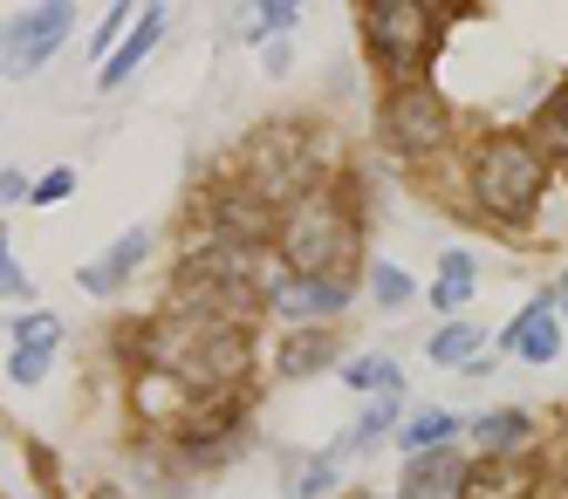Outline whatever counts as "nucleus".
<instances>
[{
  "label": "nucleus",
  "instance_id": "f257e3e1",
  "mask_svg": "<svg viewBox=\"0 0 568 499\" xmlns=\"http://www.w3.org/2000/svg\"><path fill=\"white\" fill-rule=\"evenodd\" d=\"M473 192H479V205L494 220H527L541 205V192H548L541 144L520 138V131H494L479 144V157H473Z\"/></svg>",
  "mask_w": 568,
  "mask_h": 499
},
{
  "label": "nucleus",
  "instance_id": "f03ea898",
  "mask_svg": "<svg viewBox=\"0 0 568 499\" xmlns=\"http://www.w3.org/2000/svg\"><path fill=\"white\" fill-rule=\"evenodd\" d=\"M349 254H356V220L336 192H308L288 205V220H281V261L302 281H329Z\"/></svg>",
  "mask_w": 568,
  "mask_h": 499
},
{
  "label": "nucleus",
  "instance_id": "7ed1b4c3",
  "mask_svg": "<svg viewBox=\"0 0 568 499\" xmlns=\"http://www.w3.org/2000/svg\"><path fill=\"white\" fill-rule=\"evenodd\" d=\"M363 34H371L377 69H390V75H404V82L432 62V41H438L432 14L412 8V0H384V8H371V14H363Z\"/></svg>",
  "mask_w": 568,
  "mask_h": 499
},
{
  "label": "nucleus",
  "instance_id": "20e7f679",
  "mask_svg": "<svg viewBox=\"0 0 568 499\" xmlns=\"http://www.w3.org/2000/svg\"><path fill=\"white\" fill-rule=\"evenodd\" d=\"M75 28L69 0H42V8H21L0 21V75H34Z\"/></svg>",
  "mask_w": 568,
  "mask_h": 499
},
{
  "label": "nucleus",
  "instance_id": "39448f33",
  "mask_svg": "<svg viewBox=\"0 0 568 499\" xmlns=\"http://www.w3.org/2000/svg\"><path fill=\"white\" fill-rule=\"evenodd\" d=\"M384 131L397 151H438L445 144V103L425 82H404V90L384 103Z\"/></svg>",
  "mask_w": 568,
  "mask_h": 499
},
{
  "label": "nucleus",
  "instance_id": "423d86ee",
  "mask_svg": "<svg viewBox=\"0 0 568 499\" xmlns=\"http://www.w3.org/2000/svg\"><path fill=\"white\" fill-rule=\"evenodd\" d=\"M349 295H356V287L343 281V274H329V281H274V315H288V322H308V315H343L349 308Z\"/></svg>",
  "mask_w": 568,
  "mask_h": 499
},
{
  "label": "nucleus",
  "instance_id": "0eeeda50",
  "mask_svg": "<svg viewBox=\"0 0 568 499\" xmlns=\"http://www.w3.org/2000/svg\"><path fill=\"white\" fill-rule=\"evenodd\" d=\"M500 349H514V356H527V363H555V356H561V328H555V295L527 302V308L514 315V328L500 336Z\"/></svg>",
  "mask_w": 568,
  "mask_h": 499
},
{
  "label": "nucleus",
  "instance_id": "6e6552de",
  "mask_svg": "<svg viewBox=\"0 0 568 499\" xmlns=\"http://www.w3.org/2000/svg\"><path fill=\"white\" fill-rule=\"evenodd\" d=\"M397 499H466V459L459 451H425V459L404 466Z\"/></svg>",
  "mask_w": 568,
  "mask_h": 499
},
{
  "label": "nucleus",
  "instance_id": "1a4fd4ad",
  "mask_svg": "<svg viewBox=\"0 0 568 499\" xmlns=\"http://www.w3.org/2000/svg\"><path fill=\"white\" fill-rule=\"evenodd\" d=\"M144 254H151V233L138 226V233L116 240L110 254H97V261L83 267V287H90V295H110V287H124V281H131V267H144Z\"/></svg>",
  "mask_w": 568,
  "mask_h": 499
},
{
  "label": "nucleus",
  "instance_id": "9d476101",
  "mask_svg": "<svg viewBox=\"0 0 568 499\" xmlns=\"http://www.w3.org/2000/svg\"><path fill=\"white\" fill-rule=\"evenodd\" d=\"M158 34H165V8H151V14H138V28H131V41H124V49H116L103 69H97V82H103V90H116V82H131L138 69H144V55L158 49Z\"/></svg>",
  "mask_w": 568,
  "mask_h": 499
},
{
  "label": "nucleus",
  "instance_id": "9b49d317",
  "mask_svg": "<svg viewBox=\"0 0 568 499\" xmlns=\"http://www.w3.org/2000/svg\"><path fill=\"white\" fill-rule=\"evenodd\" d=\"M336 356H343L336 328H302V336H288L274 349V369H281V377H308V369H329Z\"/></svg>",
  "mask_w": 568,
  "mask_h": 499
},
{
  "label": "nucleus",
  "instance_id": "f8f14e48",
  "mask_svg": "<svg viewBox=\"0 0 568 499\" xmlns=\"http://www.w3.org/2000/svg\"><path fill=\"white\" fill-rule=\"evenodd\" d=\"M466 499H535V472L520 459H486L466 472Z\"/></svg>",
  "mask_w": 568,
  "mask_h": 499
},
{
  "label": "nucleus",
  "instance_id": "ddd939ff",
  "mask_svg": "<svg viewBox=\"0 0 568 499\" xmlns=\"http://www.w3.org/2000/svg\"><path fill=\"white\" fill-rule=\"evenodd\" d=\"M453 431H459V418L453 410H418L412 425H404V451H412V459H425V451H453Z\"/></svg>",
  "mask_w": 568,
  "mask_h": 499
},
{
  "label": "nucleus",
  "instance_id": "4468645a",
  "mask_svg": "<svg viewBox=\"0 0 568 499\" xmlns=\"http://www.w3.org/2000/svg\"><path fill=\"white\" fill-rule=\"evenodd\" d=\"M473 287H479V274H473V254H445V267H438V281H432V308H466L473 302Z\"/></svg>",
  "mask_w": 568,
  "mask_h": 499
},
{
  "label": "nucleus",
  "instance_id": "2eb2a0df",
  "mask_svg": "<svg viewBox=\"0 0 568 499\" xmlns=\"http://www.w3.org/2000/svg\"><path fill=\"white\" fill-rule=\"evenodd\" d=\"M473 431H479V445H486V459H514L535 425H527V410H500V418H479Z\"/></svg>",
  "mask_w": 568,
  "mask_h": 499
},
{
  "label": "nucleus",
  "instance_id": "dca6fc26",
  "mask_svg": "<svg viewBox=\"0 0 568 499\" xmlns=\"http://www.w3.org/2000/svg\"><path fill=\"white\" fill-rule=\"evenodd\" d=\"M336 492V451L322 459H288V499H329Z\"/></svg>",
  "mask_w": 568,
  "mask_h": 499
},
{
  "label": "nucleus",
  "instance_id": "f3484780",
  "mask_svg": "<svg viewBox=\"0 0 568 499\" xmlns=\"http://www.w3.org/2000/svg\"><path fill=\"white\" fill-rule=\"evenodd\" d=\"M479 343H486V328L453 322V328H438V336H432V363H473V356H479Z\"/></svg>",
  "mask_w": 568,
  "mask_h": 499
},
{
  "label": "nucleus",
  "instance_id": "a211bd4d",
  "mask_svg": "<svg viewBox=\"0 0 568 499\" xmlns=\"http://www.w3.org/2000/svg\"><path fill=\"white\" fill-rule=\"evenodd\" d=\"M349 384H356L363 397H397V384H404V377H397V363H384V356H363V363L349 369Z\"/></svg>",
  "mask_w": 568,
  "mask_h": 499
},
{
  "label": "nucleus",
  "instance_id": "6ab92c4d",
  "mask_svg": "<svg viewBox=\"0 0 568 499\" xmlns=\"http://www.w3.org/2000/svg\"><path fill=\"white\" fill-rule=\"evenodd\" d=\"M541 138H548V151L555 157H568V82L548 96V110H541Z\"/></svg>",
  "mask_w": 568,
  "mask_h": 499
},
{
  "label": "nucleus",
  "instance_id": "aec40b11",
  "mask_svg": "<svg viewBox=\"0 0 568 499\" xmlns=\"http://www.w3.org/2000/svg\"><path fill=\"white\" fill-rule=\"evenodd\" d=\"M21 349H42V356H55V343H62V322L55 315H21Z\"/></svg>",
  "mask_w": 568,
  "mask_h": 499
},
{
  "label": "nucleus",
  "instance_id": "412c9836",
  "mask_svg": "<svg viewBox=\"0 0 568 499\" xmlns=\"http://www.w3.org/2000/svg\"><path fill=\"white\" fill-rule=\"evenodd\" d=\"M371 295L384 302V308H404V302H412V281H404V267H377V281H371Z\"/></svg>",
  "mask_w": 568,
  "mask_h": 499
},
{
  "label": "nucleus",
  "instance_id": "4be33fe9",
  "mask_svg": "<svg viewBox=\"0 0 568 499\" xmlns=\"http://www.w3.org/2000/svg\"><path fill=\"white\" fill-rule=\"evenodd\" d=\"M254 28H261V34H288V28H295V8H288V0H267Z\"/></svg>",
  "mask_w": 568,
  "mask_h": 499
},
{
  "label": "nucleus",
  "instance_id": "5701e85b",
  "mask_svg": "<svg viewBox=\"0 0 568 499\" xmlns=\"http://www.w3.org/2000/svg\"><path fill=\"white\" fill-rule=\"evenodd\" d=\"M0 295H14V302H28V274L14 267V254L0 246Z\"/></svg>",
  "mask_w": 568,
  "mask_h": 499
},
{
  "label": "nucleus",
  "instance_id": "b1692460",
  "mask_svg": "<svg viewBox=\"0 0 568 499\" xmlns=\"http://www.w3.org/2000/svg\"><path fill=\"white\" fill-rule=\"evenodd\" d=\"M34 377H49V356L42 349H14V384H34Z\"/></svg>",
  "mask_w": 568,
  "mask_h": 499
},
{
  "label": "nucleus",
  "instance_id": "393cba45",
  "mask_svg": "<svg viewBox=\"0 0 568 499\" xmlns=\"http://www.w3.org/2000/svg\"><path fill=\"white\" fill-rule=\"evenodd\" d=\"M75 192V172H49V179H34V198H69Z\"/></svg>",
  "mask_w": 568,
  "mask_h": 499
},
{
  "label": "nucleus",
  "instance_id": "a878e982",
  "mask_svg": "<svg viewBox=\"0 0 568 499\" xmlns=\"http://www.w3.org/2000/svg\"><path fill=\"white\" fill-rule=\"evenodd\" d=\"M124 21H131V8H110V21L97 28V55H103V62H110V34H116V28H124Z\"/></svg>",
  "mask_w": 568,
  "mask_h": 499
},
{
  "label": "nucleus",
  "instance_id": "bb28decb",
  "mask_svg": "<svg viewBox=\"0 0 568 499\" xmlns=\"http://www.w3.org/2000/svg\"><path fill=\"white\" fill-rule=\"evenodd\" d=\"M0 198H34V185L21 172H0Z\"/></svg>",
  "mask_w": 568,
  "mask_h": 499
},
{
  "label": "nucleus",
  "instance_id": "cd10ccee",
  "mask_svg": "<svg viewBox=\"0 0 568 499\" xmlns=\"http://www.w3.org/2000/svg\"><path fill=\"white\" fill-rule=\"evenodd\" d=\"M555 308H568V281H561V295H555Z\"/></svg>",
  "mask_w": 568,
  "mask_h": 499
}]
</instances>
